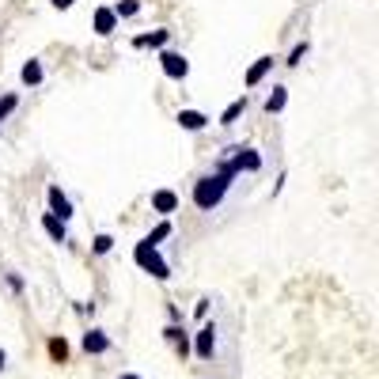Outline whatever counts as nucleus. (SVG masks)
Listing matches in <instances>:
<instances>
[{
  "instance_id": "1",
  "label": "nucleus",
  "mask_w": 379,
  "mask_h": 379,
  "mask_svg": "<svg viewBox=\"0 0 379 379\" xmlns=\"http://www.w3.org/2000/svg\"><path fill=\"white\" fill-rule=\"evenodd\" d=\"M235 174H239V171H235V164H231V159H220L213 174L198 179V186H194V205H198L201 213H213V209L224 201V194H228V186H231Z\"/></svg>"
},
{
  "instance_id": "2",
  "label": "nucleus",
  "mask_w": 379,
  "mask_h": 379,
  "mask_svg": "<svg viewBox=\"0 0 379 379\" xmlns=\"http://www.w3.org/2000/svg\"><path fill=\"white\" fill-rule=\"evenodd\" d=\"M133 262H137L144 273H152L156 280H167V277H171V265L159 258V247H156V243H148V239L137 243V250H133Z\"/></svg>"
},
{
  "instance_id": "3",
  "label": "nucleus",
  "mask_w": 379,
  "mask_h": 379,
  "mask_svg": "<svg viewBox=\"0 0 379 379\" xmlns=\"http://www.w3.org/2000/svg\"><path fill=\"white\" fill-rule=\"evenodd\" d=\"M159 65H164V76H171V80H186V73H190V61L182 57V53H171V50L159 53Z\"/></svg>"
},
{
  "instance_id": "4",
  "label": "nucleus",
  "mask_w": 379,
  "mask_h": 379,
  "mask_svg": "<svg viewBox=\"0 0 379 379\" xmlns=\"http://www.w3.org/2000/svg\"><path fill=\"white\" fill-rule=\"evenodd\" d=\"M231 152V164H235V171H250V174H254V171H262V156H258V152L254 148H228Z\"/></svg>"
},
{
  "instance_id": "5",
  "label": "nucleus",
  "mask_w": 379,
  "mask_h": 379,
  "mask_svg": "<svg viewBox=\"0 0 379 379\" xmlns=\"http://www.w3.org/2000/svg\"><path fill=\"white\" fill-rule=\"evenodd\" d=\"M194 353H198L201 361H213V353H216V326H201V330H198Z\"/></svg>"
},
{
  "instance_id": "6",
  "label": "nucleus",
  "mask_w": 379,
  "mask_h": 379,
  "mask_svg": "<svg viewBox=\"0 0 379 379\" xmlns=\"http://www.w3.org/2000/svg\"><path fill=\"white\" fill-rule=\"evenodd\" d=\"M118 31V12L114 8H95V34L99 38H110Z\"/></svg>"
},
{
  "instance_id": "7",
  "label": "nucleus",
  "mask_w": 379,
  "mask_h": 379,
  "mask_svg": "<svg viewBox=\"0 0 379 379\" xmlns=\"http://www.w3.org/2000/svg\"><path fill=\"white\" fill-rule=\"evenodd\" d=\"M46 201H50V213H57L61 220H68V216H73V201L61 194V186H50V190H46Z\"/></svg>"
},
{
  "instance_id": "8",
  "label": "nucleus",
  "mask_w": 379,
  "mask_h": 379,
  "mask_svg": "<svg viewBox=\"0 0 379 379\" xmlns=\"http://www.w3.org/2000/svg\"><path fill=\"white\" fill-rule=\"evenodd\" d=\"M152 209H156L159 216H171L174 209H179V194H174V190H156V194H152Z\"/></svg>"
},
{
  "instance_id": "9",
  "label": "nucleus",
  "mask_w": 379,
  "mask_h": 379,
  "mask_svg": "<svg viewBox=\"0 0 379 379\" xmlns=\"http://www.w3.org/2000/svg\"><path fill=\"white\" fill-rule=\"evenodd\" d=\"M42 228H46V235H50L53 243H68V228H65V220H61L57 213H46V216H42Z\"/></svg>"
},
{
  "instance_id": "10",
  "label": "nucleus",
  "mask_w": 379,
  "mask_h": 379,
  "mask_svg": "<svg viewBox=\"0 0 379 379\" xmlns=\"http://www.w3.org/2000/svg\"><path fill=\"white\" fill-rule=\"evenodd\" d=\"M179 125H182L186 133H201V129L209 125V118L201 114V110H179Z\"/></svg>"
},
{
  "instance_id": "11",
  "label": "nucleus",
  "mask_w": 379,
  "mask_h": 379,
  "mask_svg": "<svg viewBox=\"0 0 379 379\" xmlns=\"http://www.w3.org/2000/svg\"><path fill=\"white\" fill-rule=\"evenodd\" d=\"M270 68H273V57H258L254 65L247 68V88H258V83L270 76Z\"/></svg>"
},
{
  "instance_id": "12",
  "label": "nucleus",
  "mask_w": 379,
  "mask_h": 379,
  "mask_svg": "<svg viewBox=\"0 0 379 379\" xmlns=\"http://www.w3.org/2000/svg\"><path fill=\"white\" fill-rule=\"evenodd\" d=\"M167 42H171V31H152V34H140V38H133V46H137V50H144V46H152V50H164Z\"/></svg>"
},
{
  "instance_id": "13",
  "label": "nucleus",
  "mask_w": 379,
  "mask_h": 379,
  "mask_svg": "<svg viewBox=\"0 0 379 379\" xmlns=\"http://www.w3.org/2000/svg\"><path fill=\"white\" fill-rule=\"evenodd\" d=\"M83 349L99 356V353H107V349H110V338L103 334V330H88V334H83Z\"/></svg>"
},
{
  "instance_id": "14",
  "label": "nucleus",
  "mask_w": 379,
  "mask_h": 379,
  "mask_svg": "<svg viewBox=\"0 0 379 379\" xmlns=\"http://www.w3.org/2000/svg\"><path fill=\"white\" fill-rule=\"evenodd\" d=\"M285 103H289V88H273V95L265 99V114H280Z\"/></svg>"
},
{
  "instance_id": "15",
  "label": "nucleus",
  "mask_w": 379,
  "mask_h": 379,
  "mask_svg": "<svg viewBox=\"0 0 379 379\" xmlns=\"http://www.w3.org/2000/svg\"><path fill=\"white\" fill-rule=\"evenodd\" d=\"M243 110H247V95H243V99H235L228 110H224V114H220V125H235V122L243 118Z\"/></svg>"
},
{
  "instance_id": "16",
  "label": "nucleus",
  "mask_w": 379,
  "mask_h": 379,
  "mask_svg": "<svg viewBox=\"0 0 379 379\" xmlns=\"http://www.w3.org/2000/svg\"><path fill=\"white\" fill-rule=\"evenodd\" d=\"M19 76H23V83L38 88V83H42V65H38V61H27V65H23V73H19Z\"/></svg>"
},
{
  "instance_id": "17",
  "label": "nucleus",
  "mask_w": 379,
  "mask_h": 379,
  "mask_svg": "<svg viewBox=\"0 0 379 379\" xmlns=\"http://www.w3.org/2000/svg\"><path fill=\"white\" fill-rule=\"evenodd\" d=\"M114 12H118V19H133L140 12V0H118Z\"/></svg>"
},
{
  "instance_id": "18",
  "label": "nucleus",
  "mask_w": 379,
  "mask_h": 379,
  "mask_svg": "<svg viewBox=\"0 0 379 379\" xmlns=\"http://www.w3.org/2000/svg\"><path fill=\"white\" fill-rule=\"evenodd\" d=\"M50 356H53V361H68V345H65V338H53V341H50Z\"/></svg>"
},
{
  "instance_id": "19",
  "label": "nucleus",
  "mask_w": 379,
  "mask_h": 379,
  "mask_svg": "<svg viewBox=\"0 0 379 379\" xmlns=\"http://www.w3.org/2000/svg\"><path fill=\"white\" fill-rule=\"evenodd\" d=\"M167 235H171V224H156V228H152V235H148V243H156V247H159V243H164L167 239Z\"/></svg>"
},
{
  "instance_id": "20",
  "label": "nucleus",
  "mask_w": 379,
  "mask_h": 379,
  "mask_svg": "<svg viewBox=\"0 0 379 379\" xmlns=\"http://www.w3.org/2000/svg\"><path fill=\"white\" fill-rule=\"evenodd\" d=\"M16 107H19V95H4V99H0V122H4Z\"/></svg>"
},
{
  "instance_id": "21",
  "label": "nucleus",
  "mask_w": 379,
  "mask_h": 379,
  "mask_svg": "<svg viewBox=\"0 0 379 379\" xmlns=\"http://www.w3.org/2000/svg\"><path fill=\"white\" fill-rule=\"evenodd\" d=\"M110 247H114L110 235H95V254H110Z\"/></svg>"
},
{
  "instance_id": "22",
  "label": "nucleus",
  "mask_w": 379,
  "mask_h": 379,
  "mask_svg": "<svg viewBox=\"0 0 379 379\" xmlns=\"http://www.w3.org/2000/svg\"><path fill=\"white\" fill-rule=\"evenodd\" d=\"M307 57V42H300L296 50H292V57H289V65H300V61Z\"/></svg>"
},
{
  "instance_id": "23",
  "label": "nucleus",
  "mask_w": 379,
  "mask_h": 379,
  "mask_svg": "<svg viewBox=\"0 0 379 379\" xmlns=\"http://www.w3.org/2000/svg\"><path fill=\"white\" fill-rule=\"evenodd\" d=\"M8 285H12V292H23V280H19L16 273H8Z\"/></svg>"
},
{
  "instance_id": "24",
  "label": "nucleus",
  "mask_w": 379,
  "mask_h": 379,
  "mask_svg": "<svg viewBox=\"0 0 379 379\" xmlns=\"http://www.w3.org/2000/svg\"><path fill=\"white\" fill-rule=\"evenodd\" d=\"M50 4H53V8H61V12H65V8H73L76 0H50Z\"/></svg>"
},
{
  "instance_id": "25",
  "label": "nucleus",
  "mask_w": 379,
  "mask_h": 379,
  "mask_svg": "<svg viewBox=\"0 0 379 379\" xmlns=\"http://www.w3.org/2000/svg\"><path fill=\"white\" fill-rule=\"evenodd\" d=\"M4 361H8V356H4V349H0V371H4Z\"/></svg>"
},
{
  "instance_id": "26",
  "label": "nucleus",
  "mask_w": 379,
  "mask_h": 379,
  "mask_svg": "<svg viewBox=\"0 0 379 379\" xmlns=\"http://www.w3.org/2000/svg\"><path fill=\"white\" fill-rule=\"evenodd\" d=\"M118 379H140V376H133V371H125V376H118Z\"/></svg>"
}]
</instances>
